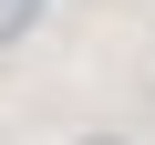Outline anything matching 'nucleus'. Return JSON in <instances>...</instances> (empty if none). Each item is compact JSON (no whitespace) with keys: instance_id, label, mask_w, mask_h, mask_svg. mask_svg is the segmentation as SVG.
I'll use <instances>...</instances> for the list:
<instances>
[{"instance_id":"nucleus-1","label":"nucleus","mask_w":155,"mask_h":145,"mask_svg":"<svg viewBox=\"0 0 155 145\" xmlns=\"http://www.w3.org/2000/svg\"><path fill=\"white\" fill-rule=\"evenodd\" d=\"M31 21H41V0H0V42H21Z\"/></svg>"},{"instance_id":"nucleus-2","label":"nucleus","mask_w":155,"mask_h":145,"mask_svg":"<svg viewBox=\"0 0 155 145\" xmlns=\"http://www.w3.org/2000/svg\"><path fill=\"white\" fill-rule=\"evenodd\" d=\"M93 145H124V135H93Z\"/></svg>"}]
</instances>
